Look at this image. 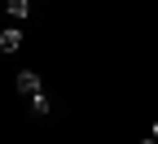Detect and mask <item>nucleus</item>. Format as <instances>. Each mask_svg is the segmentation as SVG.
Instances as JSON below:
<instances>
[{
    "mask_svg": "<svg viewBox=\"0 0 158 144\" xmlns=\"http://www.w3.org/2000/svg\"><path fill=\"white\" fill-rule=\"evenodd\" d=\"M53 105H48V96H40V100H31V114H48Z\"/></svg>",
    "mask_w": 158,
    "mask_h": 144,
    "instance_id": "4",
    "label": "nucleus"
},
{
    "mask_svg": "<svg viewBox=\"0 0 158 144\" xmlns=\"http://www.w3.org/2000/svg\"><path fill=\"white\" fill-rule=\"evenodd\" d=\"M18 92H22L27 100H40V96H44V88H40V74H31V70H18Z\"/></svg>",
    "mask_w": 158,
    "mask_h": 144,
    "instance_id": "1",
    "label": "nucleus"
},
{
    "mask_svg": "<svg viewBox=\"0 0 158 144\" xmlns=\"http://www.w3.org/2000/svg\"><path fill=\"white\" fill-rule=\"evenodd\" d=\"M9 5V18H27L31 13V0H5Z\"/></svg>",
    "mask_w": 158,
    "mask_h": 144,
    "instance_id": "3",
    "label": "nucleus"
},
{
    "mask_svg": "<svg viewBox=\"0 0 158 144\" xmlns=\"http://www.w3.org/2000/svg\"><path fill=\"white\" fill-rule=\"evenodd\" d=\"M0 31H5V26H0Z\"/></svg>",
    "mask_w": 158,
    "mask_h": 144,
    "instance_id": "7",
    "label": "nucleus"
},
{
    "mask_svg": "<svg viewBox=\"0 0 158 144\" xmlns=\"http://www.w3.org/2000/svg\"><path fill=\"white\" fill-rule=\"evenodd\" d=\"M18 48H22V31L5 26V31H0V53H18Z\"/></svg>",
    "mask_w": 158,
    "mask_h": 144,
    "instance_id": "2",
    "label": "nucleus"
},
{
    "mask_svg": "<svg viewBox=\"0 0 158 144\" xmlns=\"http://www.w3.org/2000/svg\"><path fill=\"white\" fill-rule=\"evenodd\" d=\"M154 135H158V122H154Z\"/></svg>",
    "mask_w": 158,
    "mask_h": 144,
    "instance_id": "6",
    "label": "nucleus"
},
{
    "mask_svg": "<svg viewBox=\"0 0 158 144\" xmlns=\"http://www.w3.org/2000/svg\"><path fill=\"white\" fill-rule=\"evenodd\" d=\"M145 144H158V135H149V140H145Z\"/></svg>",
    "mask_w": 158,
    "mask_h": 144,
    "instance_id": "5",
    "label": "nucleus"
}]
</instances>
